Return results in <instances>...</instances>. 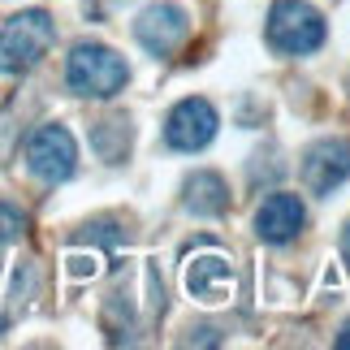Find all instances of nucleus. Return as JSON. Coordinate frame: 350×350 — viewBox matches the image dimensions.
I'll return each mask as SVG.
<instances>
[{
    "mask_svg": "<svg viewBox=\"0 0 350 350\" xmlns=\"http://www.w3.org/2000/svg\"><path fill=\"white\" fill-rule=\"evenodd\" d=\"M65 83H70L74 96L113 100L130 83V65H126V57H117L104 44H78L70 52V61H65Z\"/></svg>",
    "mask_w": 350,
    "mask_h": 350,
    "instance_id": "f257e3e1",
    "label": "nucleus"
},
{
    "mask_svg": "<svg viewBox=\"0 0 350 350\" xmlns=\"http://www.w3.org/2000/svg\"><path fill=\"white\" fill-rule=\"evenodd\" d=\"M57 39V26L44 9H26L18 18L0 26V70L5 74H26L44 61V52Z\"/></svg>",
    "mask_w": 350,
    "mask_h": 350,
    "instance_id": "f03ea898",
    "label": "nucleus"
},
{
    "mask_svg": "<svg viewBox=\"0 0 350 350\" xmlns=\"http://www.w3.org/2000/svg\"><path fill=\"white\" fill-rule=\"evenodd\" d=\"M268 44L286 57H303L325 44V18L307 0H277L268 13Z\"/></svg>",
    "mask_w": 350,
    "mask_h": 350,
    "instance_id": "7ed1b4c3",
    "label": "nucleus"
},
{
    "mask_svg": "<svg viewBox=\"0 0 350 350\" xmlns=\"http://www.w3.org/2000/svg\"><path fill=\"white\" fill-rule=\"evenodd\" d=\"M26 169L35 173L39 182H65L74 178L78 169V143L65 126H39L31 139H26Z\"/></svg>",
    "mask_w": 350,
    "mask_h": 350,
    "instance_id": "20e7f679",
    "label": "nucleus"
},
{
    "mask_svg": "<svg viewBox=\"0 0 350 350\" xmlns=\"http://www.w3.org/2000/svg\"><path fill=\"white\" fill-rule=\"evenodd\" d=\"M186 35H191V18H186L182 5H169V0H156V5H147L139 13V22H134V39L152 52V57H173Z\"/></svg>",
    "mask_w": 350,
    "mask_h": 350,
    "instance_id": "39448f33",
    "label": "nucleus"
},
{
    "mask_svg": "<svg viewBox=\"0 0 350 350\" xmlns=\"http://www.w3.org/2000/svg\"><path fill=\"white\" fill-rule=\"evenodd\" d=\"M217 109H212L208 100H182L178 109L169 113L165 121V143L173 147V152H199V147L212 143V134H217Z\"/></svg>",
    "mask_w": 350,
    "mask_h": 350,
    "instance_id": "423d86ee",
    "label": "nucleus"
},
{
    "mask_svg": "<svg viewBox=\"0 0 350 350\" xmlns=\"http://www.w3.org/2000/svg\"><path fill=\"white\" fill-rule=\"evenodd\" d=\"M186 290H191L195 303L204 307H217V303H230L234 290H238V277H234V264L225 255L208 251V255H191L186 260Z\"/></svg>",
    "mask_w": 350,
    "mask_h": 350,
    "instance_id": "0eeeda50",
    "label": "nucleus"
},
{
    "mask_svg": "<svg viewBox=\"0 0 350 350\" xmlns=\"http://www.w3.org/2000/svg\"><path fill=\"white\" fill-rule=\"evenodd\" d=\"M350 178V143L346 139H320L303 156V182L312 195H333Z\"/></svg>",
    "mask_w": 350,
    "mask_h": 350,
    "instance_id": "6e6552de",
    "label": "nucleus"
},
{
    "mask_svg": "<svg viewBox=\"0 0 350 350\" xmlns=\"http://www.w3.org/2000/svg\"><path fill=\"white\" fill-rule=\"evenodd\" d=\"M303 225H307L303 199H299V195H286V191L268 195L264 204H260V212H255V234H260L264 242H273V247H281V242H290V238H299Z\"/></svg>",
    "mask_w": 350,
    "mask_h": 350,
    "instance_id": "1a4fd4ad",
    "label": "nucleus"
},
{
    "mask_svg": "<svg viewBox=\"0 0 350 350\" xmlns=\"http://www.w3.org/2000/svg\"><path fill=\"white\" fill-rule=\"evenodd\" d=\"M182 204H186V212H195V217H225V212H230V186L212 169L191 173L186 186H182Z\"/></svg>",
    "mask_w": 350,
    "mask_h": 350,
    "instance_id": "9d476101",
    "label": "nucleus"
},
{
    "mask_svg": "<svg viewBox=\"0 0 350 350\" xmlns=\"http://www.w3.org/2000/svg\"><path fill=\"white\" fill-rule=\"evenodd\" d=\"M130 121L126 117H109V121H100L96 130H91V143H96V152L109 160V165H117V160H126L130 152Z\"/></svg>",
    "mask_w": 350,
    "mask_h": 350,
    "instance_id": "9b49d317",
    "label": "nucleus"
},
{
    "mask_svg": "<svg viewBox=\"0 0 350 350\" xmlns=\"http://www.w3.org/2000/svg\"><path fill=\"white\" fill-rule=\"evenodd\" d=\"M26 234V217H22V208H13L0 199V247H9V242H18Z\"/></svg>",
    "mask_w": 350,
    "mask_h": 350,
    "instance_id": "f8f14e48",
    "label": "nucleus"
},
{
    "mask_svg": "<svg viewBox=\"0 0 350 350\" xmlns=\"http://www.w3.org/2000/svg\"><path fill=\"white\" fill-rule=\"evenodd\" d=\"M342 260H346V268H350V225L342 230Z\"/></svg>",
    "mask_w": 350,
    "mask_h": 350,
    "instance_id": "ddd939ff",
    "label": "nucleus"
},
{
    "mask_svg": "<svg viewBox=\"0 0 350 350\" xmlns=\"http://www.w3.org/2000/svg\"><path fill=\"white\" fill-rule=\"evenodd\" d=\"M338 346H342V350H350V320H346V329L338 333Z\"/></svg>",
    "mask_w": 350,
    "mask_h": 350,
    "instance_id": "4468645a",
    "label": "nucleus"
},
{
    "mask_svg": "<svg viewBox=\"0 0 350 350\" xmlns=\"http://www.w3.org/2000/svg\"><path fill=\"white\" fill-rule=\"evenodd\" d=\"M0 333H5V320H0Z\"/></svg>",
    "mask_w": 350,
    "mask_h": 350,
    "instance_id": "2eb2a0df",
    "label": "nucleus"
}]
</instances>
